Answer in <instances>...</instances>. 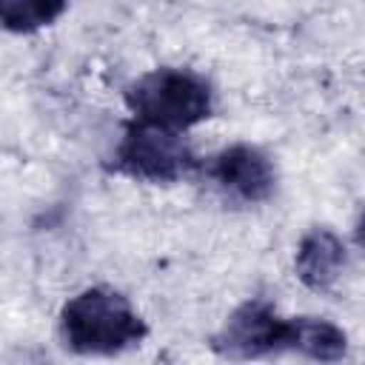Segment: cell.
Returning <instances> with one entry per match:
<instances>
[{"mask_svg": "<svg viewBox=\"0 0 365 365\" xmlns=\"http://www.w3.org/2000/svg\"><path fill=\"white\" fill-rule=\"evenodd\" d=\"M60 334L66 348L80 356H114L140 345L148 325L134 311L128 297L114 288L94 285L63 305Z\"/></svg>", "mask_w": 365, "mask_h": 365, "instance_id": "obj_1", "label": "cell"}, {"mask_svg": "<svg viewBox=\"0 0 365 365\" xmlns=\"http://www.w3.org/2000/svg\"><path fill=\"white\" fill-rule=\"evenodd\" d=\"M123 97L134 120L171 131H185L214 111L211 86L188 68H154L128 83Z\"/></svg>", "mask_w": 365, "mask_h": 365, "instance_id": "obj_2", "label": "cell"}, {"mask_svg": "<svg viewBox=\"0 0 365 365\" xmlns=\"http://www.w3.org/2000/svg\"><path fill=\"white\" fill-rule=\"evenodd\" d=\"M111 168L143 182H177L197 168V154L182 140V131L131 120L114 148Z\"/></svg>", "mask_w": 365, "mask_h": 365, "instance_id": "obj_3", "label": "cell"}, {"mask_svg": "<svg viewBox=\"0 0 365 365\" xmlns=\"http://www.w3.org/2000/svg\"><path fill=\"white\" fill-rule=\"evenodd\" d=\"M285 322L268 299H248L214 334L211 348L228 359H257L282 351Z\"/></svg>", "mask_w": 365, "mask_h": 365, "instance_id": "obj_4", "label": "cell"}, {"mask_svg": "<svg viewBox=\"0 0 365 365\" xmlns=\"http://www.w3.org/2000/svg\"><path fill=\"white\" fill-rule=\"evenodd\" d=\"M211 177L225 194L248 205L265 202L277 191V168L271 157L248 143L222 148L211 163Z\"/></svg>", "mask_w": 365, "mask_h": 365, "instance_id": "obj_5", "label": "cell"}, {"mask_svg": "<svg viewBox=\"0 0 365 365\" xmlns=\"http://www.w3.org/2000/svg\"><path fill=\"white\" fill-rule=\"evenodd\" d=\"M345 262H348V254L342 240L331 228H311L308 234H302L297 245L294 271L308 291L325 294L342 277Z\"/></svg>", "mask_w": 365, "mask_h": 365, "instance_id": "obj_6", "label": "cell"}, {"mask_svg": "<svg viewBox=\"0 0 365 365\" xmlns=\"http://www.w3.org/2000/svg\"><path fill=\"white\" fill-rule=\"evenodd\" d=\"M282 351H297L319 362H336L348 354V336L339 325L322 317H294L285 322Z\"/></svg>", "mask_w": 365, "mask_h": 365, "instance_id": "obj_7", "label": "cell"}, {"mask_svg": "<svg viewBox=\"0 0 365 365\" xmlns=\"http://www.w3.org/2000/svg\"><path fill=\"white\" fill-rule=\"evenodd\" d=\"M66 9L68 0H0L3 26L14 34H31L37 29H46L57 17H63Z\"/></svg>", "mask_w": 365, "mask_h": 365, "instance_id": "obj_8", "label": "cell"}, {"mask_svg": "<svg viewBox=\"0 0 365 365\" xmlns=\"http://www.w3.org/2000/svg\"><path fill=\"white\" fill-rule=\"evenodd\" d=\"M356 242L365 248V214L359 217V222H356Z\"/></svg>", "mask_w": 365, "mask_h": 365, "instance_id": "obj_9", "label": "cell"}]
</instances>
